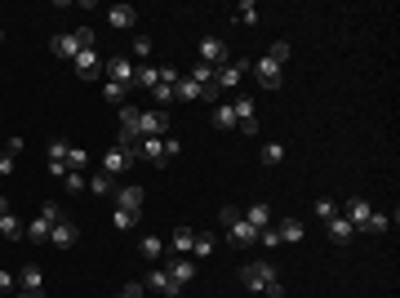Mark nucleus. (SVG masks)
Returning <instances> with one entry per match:
<instances>
[{
	"label": "nucleus",
	"mask_w": 400,
	"mask_h": 298,
	"mask_svg": "<svg viewBox=\"0 0 400 298\" xmlns=\"http://www.w3.org/2000/svg\"><path fill=\"white\" fill-rule=\"evenodd\" d=\"M241 281H245V290H249V294L285 298V285H280V276H276L271 263H245V267H241Z\"/></svg>",
	"instance_id": "1"
},
{
	"label": "nucleus",
	"mask_w": 400,
	"mask_h": 298,
	"mask_svg": "<svg viewBox=\"0 0 400 298\" xmlns=\"http://www.w3.org/2000/svg\"><path fill=\"white\" fill-rule=\"evenodd\" d=\"M93 45V32L89 27H80V32H58L49 41V49H54V58H76L80 49H89Z\"/></svg>",
	"instance_id": "2"
},
{
	"label": "nucleus",
	"mask_w": 400,
	"mask_h": 298,
	"mask_svg": "<svg viewBox=\"0 0 400 298\" xmlns=\"http://www.w3.org/2000/svg\"><path fill=\"white\" fill-rule=\"evenodd\" d=\"M98 161H102V174H111V179H120V174H129V165L138 161V156H133V147L116 143V147H107V156H98Z\"/></svg>",
	"instance_id": "3"
},
{
	"label": "nucleus",
	"mask_w": 400,
	"mask_h": 298,
	"mask_svg": "<svg viewBox=\"0 0 400 298\" xmlns=\"http://www.w3.org/2000/svg\"><path fill=\"white\" fill-rule=\"evenodd\" d=\"M232 111H236V129L241 134H258V107H254V98L249 94H241L232 102Z\"/></svg>",
	"instance_id": "4"
},
{
	"label": "nucleus",
	"mask_w": 400,
	"mask_h": 298,
	"mask_svg": "<svg viewBox=\"0 0 400 298\" xmlns=\"http://www.w3.org/2000/svg\"><path fill=\"white\" fill-rule=\"evenodd\" d=\"M169 125H174V120H169L160 107H151V111H142V120H138V138H165Z\"/></svg>",
	"instance_id": "5"
},
{
	"label": "nucleus",
	"mask_w": 400,
	"mask_h": 298,
	"mask_svg": "<svg viewBox=\"0 0 400 298\" xmlns=\"http://www.w3.org/2000/svg\"><path fill=\"white\" fill-rule=\"evenodd\" d=\"M196 54H200V62H209V67H214V71H218V67H227V62H232V54H227V45L218 41V36H205V41H200V49H196Z\"/></svg>",
	"instance_id": "6"
},
{
	"label": "nucleus",
	"mask_w": 400,
	"mask_h": 298,
	"mask_svg": "<svg viewBox=\"0 0 400 298\" xmlns=\"http://www.w3.org/2000/svg\"><path fill=\"white\" fill-rule=\"evenodd\" d=\"M254 240H258V227H249L245 218L227 222V245H232V249H249Z\"/></svg>",
	"instance_id": "7"
},
{
	"label": "nucleus",
	"mask_w": 400,
	"mask_h": 298,
	"mask_svg": "<svg viewBox=\"0 0 400 298\" xmlns=\"http://www.w3.org/2000/svg\"><path fill=\"white\" fill-rule=\"evenodd\" d=\"M245 71H249V62H227V67H218V71H214L218 94H223V89H236V85L245 80Z\"/></svg>",
	"instance_id": "8"
},
{
	"label": "nucleus",
	"mask_w": 400,
	"mask_h": 298,
	"mask_svg": "<svg viewBox=\"0 0 400 298\" xmlns=\"http://www.w3.org/2000/svg\"><path fill=\"white\" fill-rule=\"evenodd\" d=\"M71 67H76V76H80V80H93V76H102V58H98L93 49H80V54L71 58Z\"/></svg>",
	"instance_id": "9"
},
{
	"label": "nucleus",
	"mask_w": 400,
	"mask_h": 298,
	"mask_svg": "<svg viewBox=\"0 0 400 298\" xmlns=\"http://www.w3.org/2000/svg\"><path fill=\"white\" fill-rule=\"evenodd\" d=\"M338 214H342V218H347V222H351V227H356V231H360V227H365V218H369V214H374V205H369L365 196H351V200H347V205H342V209H338Z\"/></svg>",
	"instance_id": "10"
},
{
	"label": "nucleus",
	"mask_w": 400,
	"mask_h": 298,
	"mask_svg": "<svg viewBox=\"0 0 400 298\" xmlns=\"http://www.w3.org/2000/svg\"><path fill=\"white\" fill-rule=\"evenodd\" d=\"M147 290H156L160 298H178L183 285H174V276H169L165 267H151V272H147Z\"/></svg>",
	"instance_id": "11"
},
{
	"label": "nucleus",
	"mask_w": 400,
	"mask_h": 298,
	"mask_svg": "<svg viewBox=\"0 0 400 298\" xmlns=\"http://www.w3.org/2000/svg\"><path fill=\"white\" fill-rule=\"evenodd\" d=\"M76 240H80V227H76L71 218H63V222H54V231H49V245L54 249H71Z\"/></svg>",
	"instance_id": "12"
},
{
	"label": "nucleus",
	"mask_w": 400,
	"mask_h": 298,
	"mask_svg": "<svg viewBox=\"0 0 400 298\" xmlns=\"http://www.w3.org/2000/svg\"><path fill=\"white\" fill-rule=\"evenodd\" d=\"M107 80H116V85H133V58H129V54L107 58Z\"/></svg>",
	"instance_id": "13"
},
{
	"label": "nucleus",
	"mask_w": 400,
	"mask_h": 298,
	"mask_svg": "<svg viewBox=\"0 0 400 298\" xmlns=\"http://www.w3.org/2000/svg\"><path fill=\"white\" fill-rule=\"evenodd\" d=\"M18 290L41 298V294H45V272H41V267H36V263H27L23 272H18Z\"/></svg>",
	"instance_id": "14"
},
{
	"label": "nucleus",
	"mask_w": 400,
	"mask_h": 298,
	"mask_svg": "<svg viewBox=\"0 0 400 298\" xmlns=\"http://www.w3.org/2000/svg\"><path fill=\"white\" fill-rule=\"evenodd\" d=\"M133 156H142V161H151L160 170V165H165V138H142V143H133Z\"/></svg>",
	"instance_id": "15"
},
{
	"label": "nucleus",
	"mask_w": 400,
	"mask_h": 298,
	"mask_svg": "<svg viewBox=\"0 0 400 298\" xmlns=\"http://www.w3.org/2000/svg\"><path fill=\"white\" fill-rule=\"evenodd\" d=\"M280 71H285V67H276L267 54H263L258 62H254V76H258V85H263V89H280Z\"/></svg>",
	"instance_id": "16"
},
{
	"label": "nucleus",
	"mask_w": 400,
	"mask_h": 298,
	"mask_svg": "<svg viewBox=\"0 0 400 298\" xmlns=\"http://www.w3.org/2000/svg\"><path fill=\"white\" fill-rule=\"evenodd\" d=\"M325 231H329V240H333V245H347V240L356 236V227H351V222L342 218V214H333V218L325 222Z\"/></svg>",
	"instance_id": "17"
},
{
	"label": "nucleus",
	"mask_w": 400,
	"mask_h": 298,
	"mask_svg": "<svg viewBox=\"0 0 400 298\" xmlns=\"http://www.w3.org/2000/svg\"><path fill=\"white\" fill-rule=\"evenodd\" d=\"M116 209H129V214H142V187H116Z\"/></svg>",
	"instance_id": "18"
},
{
	"label": "nucleus",
	"mask_w": 400,
	"mask_h": 298,
	"mask_svg": "<svg viewBox=\"0 0 400 298\" xmlns=\"http://www.w3.org/2000/svg\"><path fill=\"white\" fill-rule=\"evenodd\" d=\"M192 245H196V227H178V231H174V240H169L174 258H187V254H192Z\"/></svg>",
	"instance_id": "19"
},
{
	"label": "nucleus",
	"mask_w": 400,
	"mask_h": 298,
	"mask_svg": "<svg viewBox=\"0 0 400 298\" xmlns=\"http://www.w3.org/2000/svg\"><path fill=\"white\" fill-rule=\"evenodd\" d=\"M241 218H245V222H249V227H258V231H263V227H267V222H271V205H267V200H254V205H249V209H245V214H241Z\"/></svg>",
	"instance_id": "20"
},
{
	"label": "nucleus",
	"mask_w": 400,
	"mask_h": 298,
	"mask_svg": "<svg viewBox=\"0 0 400 298\" xmlns=\"http://www.w3.org/2000/svg\"><path fill=\"white\" fill-rule=\"evenodd\" d=\"M165 272L174 276V285H187L196 276V263H192V258H174V263H165Z\"/></svg>",
	"instance_id": "21"
},
{
	"label": "nucleus",
	"mask_w": 400,
	"mask_h": 298,
	"mask_svg": "<svg viewBox=\"0 0 400 298\" xmlns=\"http://www.w3.org/2000/svg\"><path fill=\"white\" fill-rule=\"evenodd\" d=\"M85 192H93V196H111V192H116V179L98 170L93 179H85Z\"/></svg>",
	"instance_id": "22"
},
{
	"label": "nucleus",
	"mask_w": 400,
	"mask_h": 298,
	"mask_svg": "<svg viewBox=\"0 0 400 298\" xmlns=\"http://www.w3.org/2000/svg\"><path fill=\"white\" fill-rule=\"evenodd\" d=\"M49 231H54V222H49V218H41V214H36V218H32V222H27V227H23V236H27V240H36V245H41V240H49Z\"/></svg>",
	"instance_id": "23"
},
{
	"label": "nucleus",
	"mask_w": 400,
	"mask_h": 298,
	"mask_svg": "<svg viewBox=\"0 0 400 298\" xmlns=\"http://www.w3.org/2000/svg\"><path fill=\"white\" fill-rule=\"evenodd\" d=\"M200 94H205V85H196L192 76H187V80H178V85H174V98H178V102H200Z\"/></svg>",
	"instance_id": "24"
},
{
	"label": "nucleus",
	"mask_w": 400,
	"mask_h": 298,
	"mask_svg": "<svg viewBox=\"0 0 400 298\" xmlns=\"http://www.w3.org/2000/svg\"><path fill=\"white\" fill-rule=\"evenodd\" d=\"M232 18H236V23H241V27H258V18H263V14H258V5H254V0H241Z\"/></svg>",
	"instance_id": "25"
},
{
	"label": "nucleus",
	"mask_w": 400,
	"mask_h": 298,
	"mask_svg": "<svg viewBox=\"0 0 400 298\" xmlns=\"http://www.w3.org/2000/svg\"><path fill=\"white\" fill-rule=\"evenodd\" d=\"M138 254L147 258V263H156V258L165 254V240H160V236H142V240H138Z\"/></svg>",
	"instance_id": "26"
},
{
	"label": "nucleus",
	"mask_w": 400,
	"mask_h": 298,
	"mask_svg": "<svg viewBox=\"0 0 400 298\" xmlns=\"http://www.w3.org/2000/svg\"><path fill=\"white\" fill-rule=\"evenodd\" d=\"M107 23L111 27H133V5H111L107 9Z\"/></svg>",
	"instance_id": "27"
},
{
	"label": "nucleus",
	"mask_w": 400,
	"mask_h": 298,
	"mask_svg": "<svg viewBox=\"0 0 400 298\" xmlns=\"http://www.w3.org/2000/svg\"><path fill=\"white\" fill-rule=\"evenodd\" d=\"M276 236H280V240H302V236H307V227H302L298 218H285L280 227H276Z\"/></svg>",
	"instance_id": "28"
},
{
	"label": "nucleus",
	"mask_w": 400,
	"mask_h": 298,
	"mask_svg": "<svg viewBox=\"0 0 400 298\" xmlns=\"http://www.w3.org/2000/svg\"><path fill=\"white\" fill-rule=\"evenodd\" d=\"M18 236H23V222L14 214H0V240H18Z\"/></svg>",
	"instance_id": "29"
},
{
	"label": "nucleus",
	"mask_w": 400,
	"mask_h": 298,
	"mask_svg": "<svg viewBox=\"0 0 400 298\" xmlns=\"http://www.w3.org/2000/svg\"><path fill=\"white\" fill-rule=\"evenodd\" d=\"M214 129H236V111H232V102L214 107Z\"/></svg>",
	"instance_id": "30"
},
{
	"label": "nucleus",
	"mask_w": 400,
	"mask_h": 298,
	"mask_svg": "<svg viewBox=\"0 0 400 298\" xmlns=\"http://www.w3.org/2000/svg\"><path fill=\"white\" fill-rule=\"evenodd\" d=\"M125 94H129V85H116V80H102V98H107V102H120V107H125Z\"/></svg>",
	"instance_id": "31"
},
{
	"label": "nucleus",
	"mask_w": 400,
	"mask_h": 298,
	"mask_svg": "<svg viewBox=\"0 0 400 298\" xmlns=\"http://www.w3.org/2000/svg\"><path fill=\"white\" fill-rule=\"evenodd\" d=\"M387 227H392V218H387L383 209H374V214L365 218V227H360V231H374V236H378V231H387Z\"/></svg>",
	"instance_id": "32"
},
{
	"label": "nucleus",
	"mask_w": 400,
	"mask_h": 298,
	"mask_svg": "<svg viewBox=\"0 0 400 298\" xmlns=\"http://www.w3.org/2000/svg\"><path fill=\"white\" fill-rule=\"evenodd\" d=\"M214 254V236L209 231H196V245H192V258H209Z\"/></svg>",
	"instance_id": "33"
},
{
	"label": "nucleus",
	"mask_w": 400,
	"mask_h": 298,
	"mask_svg": "<svg viewBox=\"0 0 400 298\" xmlns=\"http://www.w3.org/2000/svg\"><path fill=\"white\" fill-rule=\"evenodd\" d=\"M289 54H293V49H289V45H285V41H276V45H271V49H267V58H271V62H276V67H285V62H289Z\"/></svg>",
	"instance_id": "34"
},
{
	"label": "nucleus",
	"mask_w": 400,
	"mask_h": 298,
	"mask_svg": "<svg viewBox=\"0 0 400 298\" xmlns=\"http://www.w3.org/2000/svg\"><path fill=\"white\" fill-rule=\"evenodd\" d=\"M258 161H263V165H280V161H285V147H280V143H267Z\"/></svg>",
	"instance_id": "35"
},
{
	"label": "nucleus",
	"mask_w": 400,
	"mask_h": 298,
	"mask_svg": "<svg viewBox=\"0 0 400 298\" xmlns=\"http://www.w3.org/2000/svg\"><path fill=\"white\" fill-rule=\"evenodd\" d=\"M89 165V152H80V147H67V170H85Z\"/></svg>",
	"instance_id": "36"
},
{
	"label": "nucleus",
	"mask_w": 400,
	"mask_h": 298,
	"mask_svg": "<svg viewBox=\"0 0 400 298\" xmlns=\"http://www.w3.org/2000/svg\"><path fill=\"white\" fill-rule=\"evenodd\" d=\"M192 80H196V85H214V67H209V62H196V67H192Z\"/></svg>",
	"instance_id": "37"
},
{
	"label": "nucleus",
	"mask_w": 400,
	"mask_h": 298,
	"mask_svg": "<svg viewBox=\"0 0 400 298\" xmlns=\"http://www.w3.org/2000/svg\"><path fill=\"white\" fill-rule=\"evenodd\" d=\"M111 222H116V231H129L133 222H138V214H129V209H116V214H111Z\"/></svg>",
	"instance_id": "38"
},
{
	"label": "nucleus",
	"mask_w": 400,
	"mask_h": 298,
	"mask_svg": "<svg viewBox=\"0 0 400 298\" xmlns=\"http://www.w3.org/2000/svg\"><path fill=\"white\" fill-rule=\"evenodd\" d=\"M147 54H151V41H147V36H138V41L129 45V58H138V62H142Z\"/></svg>",
	"instance_id": "39"
},
{
	"label": "nucleus",
	"mask_w": 400,
	"mask_h": 298,
	"mask_svg": "<svg viewBox=\"0 0 400 298\" xmlns=\"http://www.w3.org/2000/svg\"><path fill=\"white\" fill-rule=\"evenodd\" d=\"M63 187H67V192H85V174H80V170H67Z\"/></svg>",
	"instance_id": "40"
},
{
	"label": "nucleus",
	"mask_w": 400,
	"mask_h": 298,
	"mask_svg": "<svg viewBox=\"0 0 400 298\" xmlns=\"http://www.w3.org/2000/svg\"><path fill=\"white\" fill-rule=\"evenodd\" d=\"M333 214H338V205H333V200H325V196H320V200H316V218H320V222H329V218H333Z\"/></svg>",
	"instance_id": "41"
},
{
	"label": "nucleus",
	"mask_w": 400,
	"mask_h": 298,
	"mask_svg": "<svg viewBox=\"0 0 400 298\" xmlns=\"http://www.w3.org/2000/svg\"><path fill=\"white\" fill-rule=\"evenodd\" d=\"M49 161H63L67 165V143H63V138H54V143H49Z\"/></svg>",
	"instance_id": "42"
},
{
	"label": "nucleus",
	"mask_w": 400,
	"mask_h": 298,
	"mask_svg": "<svg viewBox=\"0 0 400 298\" xmlns=\"http://www.w3.org/2000/svg\"><path fill=\"white\" fill-rule=\"evenodd\" d=\"M151 94H156V102H160V107H165V102H174V85H156Z\"/></svg>",
	"instance_id": "43"
},
{
	"label": "nucleus",
	"mask_w": 400,
	"mask_h": 298,
	"mask_svg": "<svg viewBox=\"0 0 400 298\" xmlns=\"http://www.w3.org/2000/svg\"><path fill=\"white\" fill-rule=\"evenodd\" d=\"M41 218H49V222H63V209H58V205L49 200V205H45V209H41Z\"/></svg>",
	"instance_id": "44"
},
{
	"label": "nucleus",
	"mask_w": 400,
	"mask_h": 298,
	"mask_svg": "<svg viewBox=\"0 0 400 298\" xmlns=\"http://www.w3.org/2000/svg\"><path fill=\"white\" fill-rule=\"evenodd\" d=\"M178 152H183V143H178L174 134H165V161H169V156H178Z\"/></svg>",
	"instance_id": "45"
},
{
	"label": "nucleus",
	"mask_w": 400,
	"mask_h": 298,
	"mask_svg": "<svg viewBox=\"0 0 400 298\" xmlns=\"http://www.w3.org/2000/svg\"><path fill=\"white\" fill-rule=\"evenodd\" d=\"M14 285H18V276H9L5 267H0V294H9V290H14Z\"/></svg>",
	"instance_id": "46"
},
{
	"label": "nucleus",
	"mask_w": 400,
	"mask_h": 298,
	"mask_svg": "<svg viewBox=\"0 0 400 298\" xmlns=\"http://www.w3.org/2000/svg\"><path fill=\"white\" fill-rule=\"evenodd\" d=\"M5 174H14V152L0 156V179H5Z\"/></svg>",
	"instance_id": "47"
},
{
	"label": "nucleus",
	"mask_w": 400,
	"mask_h": 298,
	"mask_svg": "<svg viewBox=\"0 0 400 298\" xmlns=\"http://www.w3.org/2000/svg\"><path fill=\"white\" fill-rule=\"evenodd\" d=\"M218 218H223V227H227V222H236V218H241V209H232V205H223V214H218Z\"/></svg>",
	"instance_id": "48"
},
{
	"label": "nucleus",
	"mask_w": 400,
	"mask_h": 298,
	"mask_svg": "<svg viewBox=\"0 0 400 298\" xmlns=\"http://www.w3.org/2000/svg\"><path fill=\"white\" fill-rule=\"evenodd\" d=\"M125 294L129 298H147V294H142V285H125Z\"/></svg>",
	"instance_id": "49"
},
{
	"label": "nucleus",
	"mask_w": 400,
	"mask_h": 298,
	"mask_svg": "<svg viewBox=\"0 0 400 298\" xmlns=\"http://www.w3.org/2000/svg\"><path fill=\"white\" fill-rule=\"evenodd\" d=\"M0 214H9V200L5 196H0Z\"/></svg>",
	"instance_id": "50"
},
{
	"label": "nucleus",
	"mask_w": 400,
	"mask_h": 298,
	"mask_svg": "<svg viewBox=\"0 0 400 298\" xmlns=\"http://www.w3.org/2000/svg\"><path fill=\"white\" fill-rule=\"evenodd\" d=\"M14 298H36V294H23V290H18V294H14Z\"/></svg>",
	"instance_id": "51"
},
{
	"label": "nucleus",
	"mask_w": 400,
	"mask_h": 298,
	"mask_svg": "<svg viewBox=\"0 0 400 298\" xmlns=\"http://www.w3.org/2000/svg\"><path fill=\"white\" fill-rule=\"evenodd\" d=\"M116 298H129V294H125V290H120V294H116Z\"/></svg>",
	"instance_id": "52"
}]
</instances>
